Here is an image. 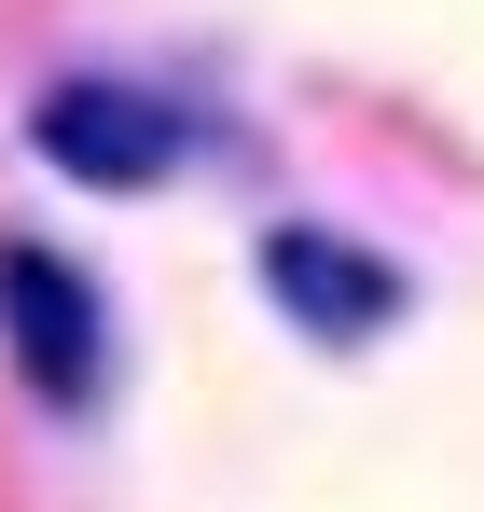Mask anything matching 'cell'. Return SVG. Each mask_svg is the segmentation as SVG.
Instances as JSON below:
<instances>
[{
  "mask_svg": "<svg viewBox=\"0 0 484 512\" xmlns=\"http://www.w3.org/2000/svg\"><path fill=\"white\" fill-rule=\"evenodd\" d=\"M28 153H42L56 180H83V194H153V180H180L194 125H180V97H153V84L70 70V84L28 97Z\"/></svg>",
  "mask_w": 484,
  "mask_h": 512,
  "instance_id": "1",
  "label": "cell"
},
{
  "mask_svg": "<svg viewBox=\"0 0 484 512\" xmlns=\"http://www.w3.org/2000/svg\"><path fill=\"white\" fill-rule=\"evenodd\" d=\"M263 305L305 346H374L415 305V277L388 250H360V236H332V222H277V236H263Z\"/></svg>",
  "mask_w": 484,
  "mask_h": 512,
  "instance_id": "3",
  "label": "cell"
},
{
  "mask_svg": "<svg viewBox=\"0 0 484 512\" xmlns=\"http://www.w3.org/2000/svg\"><path fill=\"white\" fill-rule=\"evenodd\" d=\"M0 346H14L28 402L83 416V402L111 388V305H97V277H83L70 250H42V236H14V250H0Z\"/></svg>",
  "mask_w": 484,
  "mask_h": 512,
  "instance_id": "2",
  "label": "cell"
}]
</instances>
